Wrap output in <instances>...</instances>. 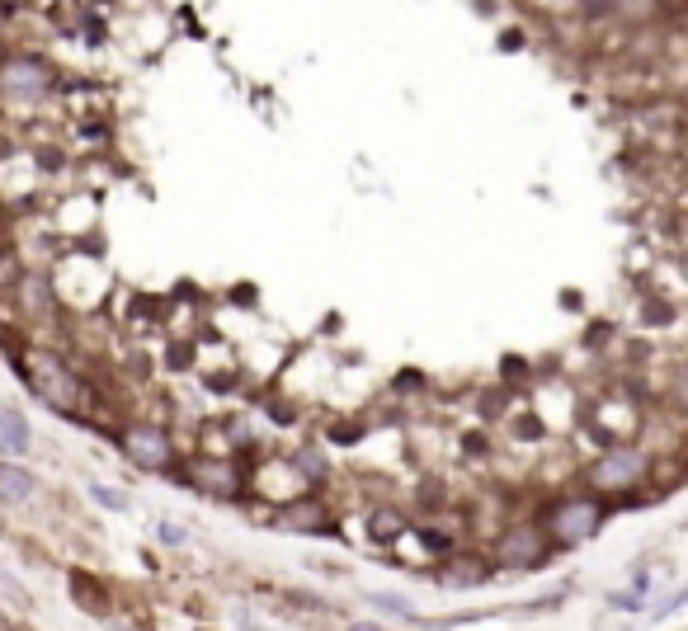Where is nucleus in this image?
I'll list each match as a JSON object with an SVG mask.
<instances>
[{"instance_id": "nucleus-1", "label": "nucleus", "mask_w": 688, "mask_h": 631, "mask_svg": "<svg viewBox=\"0 0 688 631\" xmlns=\"http://www.w3.org/2000/svg\"><path fill=\"white\" fill-rule=\"evenodd\" d=\"M52 95V66L43 57H33V52H10V57H0V99L6 104H43Z\"/></svg>"}, {"instance_id": "nucleus-2", "label": "nucleus", "mask_w": 688, "mask_h": 631, "mask_svg": "<svg viewBox=\"0 0 688 631\" xmlns=\"http://www.w3.org/2000/svg\"><path fill=\"white\" fill-rule=\"evenodd\" d=\"M599 523H604V510H599L594 500H585V495L557 500L542 518V537H547V547H552V542L557 547H580V542H590L599 533Z\"/></svg>"}, {"instance_id": "nucleus-3", "label": "nucleus", "mask_w": 688, "mask_h": 631, "mask_svg": "<svg viewBox=\"0 0 688 631\" xmlns=\"http://www.w3.org/2000/svg\"><path fill=\"white\" fill-rule=\"evenodd\" d=\"M24 382L43 396V406L52 400V406L72 410L76 400H81V382H76V373H72V367H66L62 359H29V363H24Z\"/></svg>"}, {"instance_id": "nucleus-4", "label": "nucleus", "mask_w": 688, "mask_h": 631, "mask_svg": "<svg viewBox=\"0 0 688 631\" xmlns=\"http://www.w3.org/2000/svg\"><path fill=\"white\" fill-rule=\"evenodd\" d=\"M646 471H650V458H646L642 448H608L604 458L590 467V481H594L599 490H613V495H617V490L642 485Z\"/></svg>"}, {"instance_id": "nucleus-5", "label": "nucleus", "mask_w": 688, "mask_h": 631, "mask_svg": "<svg viewBox=\"0 0 688 631\" xmlns=\"http://www.w3.org/2000/svg\"><path fill=\"white\" fill-rule=\"evenodd\" d=\"M118 448L128 452V462L142 467V471H161V467L174 462V443H170V434L161 425H128L118 434Z\"/></svg>"}, {"instance_id": "nucleus-6", "label": "nucleus", "mask_w": 688, "mask_h": 631, "mask_svg": "<svg viewBox=\"0 0 688 631\" xmlns=\"http://www.w3.org/2000/svg\"><path fill=\"white\" fill-rule=\"evenodd\" d=\"M547 560V537L538 523H515V528H505L500 542H496V566L505 570H533Z\"/></svg>"}, {"instance_id": "nucleus-7", "label": "nucleus", "mask_w": 688, "mask_h": 631, "mask_svg": "<svg viewBox=\"0 0 688 631\" xmlns=\"http://www.w3.org/2000/svg\"><path fill=\"white\" fill-rule=\"evenodd\" d=\"M193 485L199 490H208V495H218V500H232V495H241V471H236V462H199L193 467Z\"/></svg>"}, {"instance_id": "nucleus-8", "label": "nucleus", "mask_w": 688, "mask_h": 631, "mask_svg": "<svg viewBox=\"0 0 688 631\" xmlns=\"http://www.w3.org/2000/svg\"><path fill=\"white\" fill-rule=\"evenodd\" d=\"M33 448V429L24 410H0V462H20Z\"/></svg>"}, {"instance_id": "nucleus-9", "label": "nucleus", "mask_w": 688, "mask_h": 631, "mask_svg": "<svg viewBox=\"0 0 688 631\" xmlns=\"http://www.w3.org/2000/svg\"><path fill=\"white\" fill-rule=\"evenodd\" d=\"M274 523L284 533H335L326 504H293V510H278Z\"/></svg>"}, {"instance_id": "nucleus-10", "label": "nucleus", "mask_w": 688, "mask_h": 631, "mask_svg": "<svg viewBox=\"0 0 688 631\" xmlns=\"http://www.w3.org/2000/svg\"><path fill=\"white\" fill-rule=\"evenodd\" d=\"M39 495V477L20 462H0V504H24Z\"/></svg>"}, {"instance_id": "nucleus-11", "label": "nucleus", "mask_w": 688, "mask_h": 631, "mask_svg": "<svg viewBox=\"0 0 688 631\" xmlns=\"http://www.w3.org/2000/svg\"><path fill=\"white\" fill-rule=\"evenodd\" d=\"M656 580H650V575H642L637 585H632L627 593H608V608H617V612H642L650 599H656Z\"/></svg>"}, {"instance_id": "nucleus-12", "label": "nucleus", "mask_w": 688, "mask_h": 631, "mask_svg": "<svg viewBox=\"0 0 688 631\" xmlns=\"http://www.w3.org/2000/svg\"><path fill=\"white\" fill-rule=\"evenodd\" d=\"M293 467H297V477H303V481H326V452H321V448H311V443L297 448Z\"/></svg>"}, {"instance_id": "nucleus-13", "label": "nucleus", "mask_w": 688, "mask_h": 631, "mask_svg": "<svg viewBox=\"0 0 688 631\" xmlns=\"http://www.w3.org/2000/svg\"><path fill=\"white\" fill-rule=\"evenodd\" d=\"M91 500L95 504H104V510H114V514H123V510H128V495H123V490H114V485H91Z\"/></svg>"}, {"instance_id": "nucleus-14", "label": "nucleus", "mask_w": 688, "mask_h": 631, "mask_svg": "<svg viewBox=\"0 0 688 631\" xmlns=\"http://www.w3.org/2000/svg\"><path fill=\"white\" fill-rule=\"evenodd\" d=\"M453 580L476 585V580H486V566H463V560H453V570L444 575V585H453Z\"/></svg>"}, {"instance_id": "nucleus-15", "label": "nucleus", "mask_w": 688, "mask_h": 631, "mask_svg": "<svg viewBox=\"0 0 688 631\" xmlns=\"http://www.w3.org/2000/svg\"><path fill=\"white\" fill-rule=\"evenodd\" d=\"M401 528H405V523H401L396 510H378V514H373V533H378V537H392V533H401Z\"/></svg>"}, {"instance_id": "nucleus-16", "label": "nucleus", "mask_w": 688, "mask_h": 631, "mask_svg": "<svg viewBox=\"0 0 688 631\" xmlns=\"http://www.w3.org/2000/svg\"><path fill=\"white\" fill-rule=\"evenodd\" d=\"M330 443H340V448L363 443V425H335V429H330Z\"/></svg>"}, {"instance_id": "nucleus-17", "label": "nucleus", "mask_w": 688, "mask_h": 631, "mask_svg": "<svg viewBox=\"0 0 688 631\" xmlns=\"http://www.w3.org/2000/svg\"><path fill=\"white\" fill-rule=\"evenodd\" d=\"M373 603L387 608V612H396V618H415V608L405 603V599H396V593H373Z\"/></svg>"}, {"instance_id": "nucleus-18", "label": "nucleus", "mask_w": 688, "mask_h": 631, "mask_svg": "<svg viewBox=\"0 0 688 631\" xmlns=\"http://www.w3.org/2000/svg\"><path fill=\"white\" fill-rule=\"evenodd\" d=\"M156 537H161L166 542V547H184V528H180V523H156Z\"/></svg>"}, {"instance_id": "nucleus-19", "label": "nucleus", "mask_w": 688, "mask_h": 631, "mask_svg": "<svg viewBox=\"0 0 688 631\" xmlns=\"http://www.w3.org/2000/svg\"><path fill=\"white\" fill-rule=\"evenodd\" d=\"M349 631H387V627H378V622H354Z\"/></svg>"}, {"instance_id": "nucleus-20", "label": "nucleus", "mask_w": 688, "mask_h": 631, "mask_svg": "<svg viewBox=\"0 0 688 631\" xmlns=\"http://www.w3.org/2000/svg\"><path fill=\"white\" fill-rule=\"evenodd\" d=\"M199 631H203V627H199Z\"/></svg>"}]
</instances>
